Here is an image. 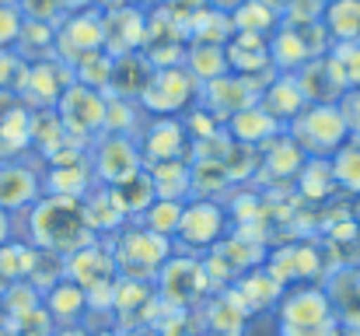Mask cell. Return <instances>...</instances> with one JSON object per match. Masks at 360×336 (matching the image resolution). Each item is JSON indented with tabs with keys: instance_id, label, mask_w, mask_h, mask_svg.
Listing matches in <instances>:
<instances>
[{
	"instance_id": "obj_2",
	"label": "cell",
	"mask_w": 360,
	"mask_h": 336,
	"mask_svg": "<svg viewBox=\"0 0 360 336\" xmlns=\"http://www.w3.org/2000/svg\"><path fill=\"white\" fill-rule=\"evenodd\" d=\"M32 197H35L32 172L18 165H4L0 168V207H18V204H28Z\"/></svg>"
},
{
	"instance_id": "obj_1",
	"label": "cell",
	"mask_w": 360,
	"mask_h": 336,
	"mask_svg": "<svg viewBox=\"0 0 360 336\" xmlns=\"http://www.w3.org/2000/svg\"><path fill=\"white\" fill-rule=\"evenodd\" d=\"M193 85H196V81H193L189 70H182V67H165V70L150 74V81H147L140 102L150 112H158V116H168V112L182 109L186 99H193Z\"/></svg>"
},
{
	"instance_id": "obj_3",
	"label": "cell",
	"mask_w": 360,
	"mask_h": 336,
	"mask_svg": "<svg viewBox=\"0 0 360 336\" xmlns=\"http://www.w3.org/2000/svg\"><path fill=\"white\" fill-rule=\"evenodd\" d=\"M21 25H25V18H21L18 4H0V49H7V46H18Z\"/></svg>"
}]
</instances>
